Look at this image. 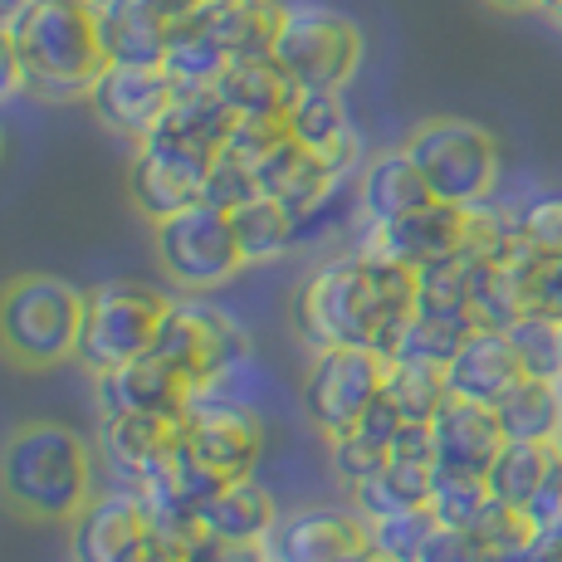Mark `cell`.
<instances>
[{"label": "cell", "mask_w": 562, "mask_h": 562, "mask_svg": "<svg viewBox=\"0 0 562 562\" xmlns=\"http://www.w3.org/2000/svg\"><path fill=\"white\" fill-rule=\"evenodd\" d=\"M411 308L416 269L386 255L348 250L304 279L294 294V328L308 348H372L392 358Z\"/></svg>", "instance_id": "cell-1"}, {"label": "cell", "mask_w": 562, "mask_h": 562, "mask_svg": "<svg viewBox=\"0 0 562 562\" xmlns=\"http://www.w3.org/2000/svg\"><path fill=\"white\" fill-rule=\"evenodd\" d=\"M25 64V93L40 103H89L93 79L108 69L99 10L89 0H30L10 30Z\"/></svg>", "instance_id": "cell-2"}, {"label": "cell", "mask_w": 562, "mask_h": 562, "mask_svg": "<svg viewBox=\"0 0 562 562\" xmlns=\"http://www.w3.org/2000/svg\"><path fill=\"white\" fill-rule=\"evenodd\" d=\"M0 494L35 524H69L99 494L93 450L54 420L20 426L0 450Z\"/></svg>", "instance_id": "cell-3"}, {"label": "cell", "mask_w": 562, "mask_h": 562, "mask_svg": "<svg viewBox=\"0 0 562 562\" xmlns=\"http://www.w3.org/2000/svg\"><path fill=\"white\" fill-rule=\"evenodd\" d=\"M259 460H265V411L245 406L221 386H196L181 416V440L171 450L177 480L205 504V494L221 490L225 480L255 474Z\"/></svg>", "instance_id": "cell-4"}, {"label": "cell", "mask_w": 562, "mask_h": 562, "mask_svg": "<svg viewBox=\"0 0 562 562\" xmlns=\"http://www.w3.org/2000/svg\"><path fill=\"white\" fill-rule=\"evenodd\" d=\"M83 289L54 274H20L0 289V352L15 367H59L79 348Z\"/></svg>", "instance_id": "cell-5"}, {"label": "cell", "mask_w": 562, "mask_h": 562, "mask_svg": "<svg viewBox=\"0 0 562 562\" xmlns=\"http://www.w3.org/2000/svg\"><path fill=\"white\" fill-rule=\"evenodd\" d=\"M406 153L426 177L430 196L450 205L490 201L499 187V143L490 127L470 123V117H426L411 127Z\"/></svg>", "instance_id": "cell-6"}, {"label": "cell", "mask_w": 562, "mask_h": 562, "mask_svg": "<svg viewBox=\"0 0 562 562\" xmlns=\"http://www.w3.org/2000/svg\"><path fill=\"white\" fill-rule=\"evenodd\" d=\"M153 250L167 279L187 294H215L245 269L231 211L211 201H191L187 211L153 221Z\"/></svg>", "instance_id": "cell-7"}, {"label": "cell", "mask_w": 562, "mask_h": 562, "mask_svg": "<svg viewBox=\"0 0 562 562\" xmlns=\"http://www.w3.org/2000/svg\"><path fill=\"white\" fill-rule=\"evenodd\" d=\"M167 308L171 299L153 284H137V279H108V284L83 289V323H79L74 362H83L99 376L108 367L147 352Z\"/></svg>", "instance_id": "cell-8"}, {"label": "cell", "mask_w": 562, "mask_h": 562, "mask_svg": "<svg viewBox=\"0 0 562 562\" xmlns=\"http://www.w3.org/2000/svg\"><path fill=\"white\" fill-rule=\"evenodd\" d=\"M269 54L299 89H348L362 64V30L333 5H284Z\"/></svg>", "instance_id": "cell-9"}, {"label": "cell", "mask_w": 562, "mask_h": 562, "mask_svg": "<svg viewBox=\"0 0 562 562\" xmlns=\"http://www.w3.org/2000/svg\"><path fill=\"white\" fill-rule=\"evenodd\" d=\"M153 352L167 367H177L191 386H205L231 367L250 362V338L225 308L205 304V299H171V308L157 323Z\"/></svg>", "instance_id": "cell-10"}, {"label": "cell", "mask_w": 562, "mask_h": 562, "mask_svg": "<svg viewBox=\"0 0 562 562\" xmlns=\"http://www.w3.org/2000/svg\"><path fill=\"white\" fill-rule=\"evenodd\" d=\"M386 358L372 348H313V362L299 386V402L313 430L342 436L362 420V411L382 396Z\"/></svg>", "instance_id": "cell-11"}, {"label": "cell", "mask_w": 562, "mask_h": 562, "mask_svg": "<svg viewBox=\"0 0 562 562\" xmlns=\"http://www.w3.org/2000/svg\"><path fill=\"white\" fill-rule=\"evenodd\" d=\"M177 89L181 83L171 79L161 64H108L89 89V108L108 133L143 143L161 117H167Z\"/></svg>", "instance_id": "cell-12"}, {"label": "cell", "mask_w": 562, "mask_h": 562, "mask_svg": "<svg viewBox=\"0 0 562 562\" xmlns=\"http://www.w3.org/2000/svg\"><path fill=\"white\" fill-rule=\"evenodd\" d=\"M153 553V528L143 518V504L127 484L93 494L69 518V558L74 562H143Z\"/></svg>", "instance_id": "cell-13"}, {"label": "cell", "mask_w": 562, "mask_h": 562, "mask_svg": "<svg viewBox=\"0 0 562 562\" xmlns=\"http://www.w3.org/2000/svg\"><path fill=\"white\" fill-rule=\"evenodd\" d=\"M205 167H211V157L191 153V147L143 137L133 167H127V196L147 221H167V215L187 211L191 201H201Z\"/></svg>", "instance_id": "cell-14"}, {"label": "cell", "mask_w": 562, "mask_h": 562, "mask_svg": "<svg viewBox=\"0 0 562 562\" xmlns=\"http://www.w3.org/2000/svg\"><path fill=\"white\" fill-rule=\"evenodd\" d=\"M358 250L367 255H386L406 269H426L436 259L464 250V205H450V201H426L416 211L396 215V221H382V225H362V240Z\"/></svg>", "instance_id": "cell-15"}, {"label": "cell", "mask_w": 562, "mask_h": 562, "mask_svg": "<svg viewBox=\"0 0 562 562\" xmlns=\"http://www.w3.org/2000/svg\"><path fill=\"white\" fill-rule=\"evenodd\" d=\"M191 392L196 386L177 367L161 362L153 348L93 376V396H99L103 416H187Z\"/></svg>", "instance_id": "cell-16"}, {"label": "cell", "mask_w": 562, "mask_h": 562, "mask_svg": "<svg viewBox=\"0 0 562 562\" xmlns=\"http://www.w3.org/2000/svg\"><path fill=\"white\" fill-rule=\"evenodd\" d=\"M289 133L304 147L313 161L333 171V177H352L362 161V137L348 117V103H342V89H299L294 108H289Z\"/></svg>", "instance_id": "cell-17"}, {"label": "cell", "mask_w": 562, "mask_h": 562, "mask_svg": "<svg viewBox=\"0 0 562 562\" xmlns=\"http://www.w3.org/2000/svg\"><path fill=\"white\" fill-rule=\"evenodd\" d=\"M367 548V518L358 509H299L279 518L269 533V553L274 562H348Z\"/></svg>", "instance_id": "cell-18"}, {"label": "cell", "mask_w": 562, "mask_h": 562, "mask_svg": "<svg viewBox=\"0 0 562 562\" xmlns=\"http://www.w3.org/2000/svg\"><path fill=\"white\" fill-rule=\"evenodd\" d=\"M430 440H436L440 470L484 474L494 464V456L504 450V426H499V416H494V406L450 396V402L430 416Z\"/></svg>", "instance_id": "cell-19"}, {"label": "cell", "mask_w": 562, "mask_h": 562, "mask_svg": "<svg viewBox=\"0 0 562 562\" xmlns=\"http://www.w3.org/2000/svg\"><path fill=\"white\" fill-rule=\"evenodd\" d=\"M524 362H518L509 333L499 328H480L470 342L456 352V362L446 367V382L450 396H464V402H484V406H499L504 396L524 382Z\"/></svg>", "instance_id": "cell-20"}, {"label": "cell", "mask_w": 562, "mask_h": 562, "mask_svg": "<svg viewBox=\"0 0 562 562\" xmlns=\"http://www.w3.org/2000/svg\"><path fill=\"white\" fill-rule=\"evenodd\" d=\"M181 440V416H103L99 450L113 464L117 484L143 480L147 470L171 460Z\"/></svg>", "instance_id": "cell-21"}, {"label": "cell", "mask_w": 562, "mask_h": 562, "mask_svg": "<svg viewBox=\"0 0 562 562\" xmlns=\"http://www.w3.org/2000/svg\"><path fill=\"white\" fill-rule=\"evenodd\" d=\"M127 490L143 504V518H147V528H153V548H181V553H187L201 538V499L177 480L171 460L147 470L143 480H133Z\"/></svg>", "instance_id": "cell-22"}, {"label": "cell", "mask_w": 562, "mask_h": 562, "mask_svg": "<svg viewBox=\"0 0 562 562\" xmlns=\"http://www.w3.org/2000/svg\"><path fill=\"white\" fill-rule=\"evenodd\" d=\"M426 201H436V196H430L426 177H420V167L411 161L406 147L372 157L358 171V221L362 225L396 221V215L416 211V205H426Z\"/></svg>", "instance_id": "cell-23"}, {"label": "cell", "mask_w": 562, "mask_h": 562, "mask_svg": "<svg viewBox=\"0 0 562 562\" xmlns=\"http://www.w3.org/2000/svg\"><path fill=\"white\" fill-rule=\"evenodd\" d=\"M274 528H279L274 494H269L265 480H255V474L225 480L221 490H211V494H205V504H201V533L269 543V533H274Z\"/></svg>", "instance_id": "cell-24"}, {"label": "cell", "mask_w": 562, "mask_h": 562, "mask_svg": "<svg viewBox=\"0 0 562 562\" xmlns=\"http://www.w3.org/2000/svg\"><path fill=\"white\" fill-rule=\"evenodd\" d=\"M215 93L231 103L235 117H289L299 83L279 69L274 54H250V59L225 64V74L215 79Z\"/></svg>", "instance_id": "cell-25"}, {"label": "cell", "mask_w": 562, "mask_h": 562, "mask_svg": "<svg viewBox=\"0 0 562 562\" xmlns=\"http://www.w3.org/2000/svg\"><path fill=\"white\" fill-rule=\"evenodd\" d=\"M231 127H235L231 103L215 93V83H201V89H177L167 117H161L147 137H161V143H177L201 157H215L225 147V137H231Z\"/></svg>", "instance_id": "cell-26"}, {"label": "cell", "mask_w": 562, "mask_h": 562, "mask_svg": "<svg viewBox=\"0 0 562 562\" xmlns=\"http://www.w3.org/2000/svg\"><path fill=\"white\" fill-rule=\"evenodd\" d=\"M99 35L108 64H161L171 40V15H161L147 0H127V5L99 10Z\"/></svg>", "instance_id": "cell-27"}, {"label": "cell", "mask_w": 562, "mask_h": 562, "mask_svg": "<svg viewBox=\"0 0 562 562\" xmlns=\"http://www.w3.org/2000/svg\"><path fill=\"white\" fill-rule=\"evenodd\" d=\"M191 15L221 40V49L231 54V59H250V54L274 49L284 5H279V0H235V5H201V10H191Z\"/></svg>", "instance_id": "cell-28"}, {"label": "cell", "mask_w": 562, "mask_h": 562, "mask_svg": "<svg viewBox=\"0 0 562 562\" xmlns=\"http://www.w3.org/2000/svg\"><path fill=\"white\" fill-rule=\"evenodd\" d=\"M504 440H543L553 446L562 430V376H524L499 406Z\"/></svg>", "instance_id": "cell-29"}, {"label": "cell", "mask_w": 562, "mask_h": 562, "mask_svg": "<svg viewBox=\"0 0 562 562\" xmlns=\"http://www.w3.org/2000/svg\"><path fill=\"white\" fill-rule=\"evenodd\" d=\"M430 470L436 464H420V460H386L376 474L352 484V509L362 518H386V514H402V509H420L430 499Z\"/></svg>", "instance_id": "cell-30"}, {"label": "cell", "mask_w": 562, "mask_h": 562, "mask_svg": "<svg viewBox=\"0 0 562 562\" xmlns=\"http://www.w3.org/2000/svg\"><path fill=\"white\" fill-rule=\"evenodd\" d=\"M231 225H235V240H240V255L245 265H269V259L289 255L299 245V221L279 196H250L245 205L231 211Z\"/></svg>", "instance_id": "cell-31"}, {"label": "cell", "mask_w": 562, "mask_h": 562, "mask_svg": "<svg viewBox=\"0 0 562 562\" xmlns=\"http://www.w3.org/2000/svg\"><path fill=\"white\" fill-rule=\"evenodd\" d=\"M553 446H543V440H504V450L494 456V464L484 470V480H490V494L504 504H514V509H528L533 504V494L543 490V480L553 474Z\"/></svg>", "instance_id": "cell-32"}, {"label": "cell", "mask_w": 562, "mask_h": 562, "mask_svg": "<svg viewBox=\"0 0 562 562\" xmlns=\"http://www.w3.org/2000/svg\"><path fill=\"white\" fill-rule=\"evenodd\" d=\"M480 333V323L470 313H430V308H411L402 338H396L392 358H411V362H436L450 367L456 352Z\"/></svg>", "instance_id": "cell-33"}, {"label": "cell", "mask_w": 562, "mask_h": 562, "mask_svg": "<svg viewBox=\"0 0 562 562\" xmlns=\"http://www.w3.org/2000/svg\"><path fill=\"white\" fill-rule=\"evenodd\" d=\"M484 269H490V259L474 255L470 245L446 259H436V265H426L416 274V308H430V313H470L474 304V289H480Z\"/></svg>", "instance_id": "cell-34"}, {"label": "cell", "mask_w": 562, "mask_h": 562, "mask_svg": "<svg viewBox=\"0 0 562 562\" xmlns=\"http://www.w3.org/2000/svg\"><path fill=\"white\" fill-rule=\"evenodd\" d=\"M225 64H231V54L221 49V40H215L196 15H187V20H177V25H171L167 59H161V69H167L171 79L181 83V89H201V83H215V79L225 74Z\"/></svg>", "instance_id": "cell-35"}, {"label": "cell", "mask_w": 562, "mask_h": 562, "mask_svg": "<svg viewBox=\"0 0 562 562\" xmlns=\"http://www.w3.org/2000/svg\"><path fill=\"white\" fill-rule=\"evenodd\" d=\"M382 396L402 411V420H430L450 402L446 367L436 362H411V358H386V382Z\"/></svg>", "instance_id": "cell-36"}, {"label": "cell", "mask_w": 562, "mask_h": 562, "mask_svg": "<svg viewBox=\"0 0 562 562\" xmlns=\"http://www.w3.org/2000/svg\"><path fill=\"white\" fill-rule=\"evenodd\" d=\"M430 514L440 528H470L480 509L490 504V480L484 474H464V470H430Z\"/></svg>", "instance_id": "cell-37"}, {"label": "cell", "mask_w": 562, "mask_h": 562, "mask_svg": "<svg viewBox=\"0 0 562 562\" xmlns=\"http://www.w3.org/2000/svg\"><path fill=\"white\" fill-rule=\"evenodd\" d=\"M470 533L480 538L484 553H490L494 562H518L524 558V548L533 543L538 524L524 509H514V504H504V499H494L490 494V504H484L480 518L470 524Z\"/></svg>", "instance_id": "cell-38"}, {"label": "cell", "mask_w": 562, "mask_h": 562, "mask_svg": "<svg viewBox=\"0 0 562 562\" xmlns=\"http://www.w3.org/2000/svg\"><path fill=\"white\" fill-rule=\"evenodd\" d=\"M436 528L440 524H436V514H430V504H420V509L367 518V543H372L386 562H406V558H416L420 548L430 543V533H436Z\"/></svg>", "instance_id": "cell-39"}, {"label": "cell", "mask_w": 562, "mask_h": 562, "mask_svg": "<svg viewBox=\"0 0 562 562\" xmlns=\"http://www.w3.org/2000/svg\"><path fill=\"white\" fill-rule=\"evenodd\" d=\"M504 333H509L528 376H562V323L543 318V313H524Z\"/></svg>", "instance_id": "cell-40"}, {"label": "cell", "mask_w": 562, "mask_h": 562, "mask_svg": "<svg viewBox=\"0 0 562 562\" xmlns=\"http://www.w3.org/2000/svg\"><path fill=\"white\" fill-rule=\"evenodd\" d=\"M250 196H259V181L255 171L245 167L240 157H231L221 147V153L211 157V167H205V187H201V201L221 205V211H235V205H245Z\"/></svg>", "instance_id": "cell-41"}, {"label": "cell", "mask_w": 562, "mask_h": 562, "mask_svg": "<svg viewBox=\"0 0 562 562\" xmlns=\"http://www.w3.org/2000/svg\"><path fill=\"white\" fill-rule=\"evenodd\" d=\"M328 460H333V474H338V480L352 490L358 480H367V474L382 470V464L392 460V450L376 446L372 436H362V430L352 426V430H342V436L328 440Z\"/></svg>", "instance_id": "cell-42"}, {"label": "cell", "mask_w": 562, "mask_h": 562, "mask_svg": "<svg viewBox=\"0 0 562 562\" xmlns=\"http://www.w3.org/2000/svg\"><path fill=\"white\" fill-rule=\"evenodd\" d=\"M518 231L538 250L562 255V196H533L528 205H518Z\"/></svg>", "instance_id": "cell-43"}, {"label": "cell", "mask_w": 562, "mask_h": 562, "mask_svg": "<svg viewBox=\"0 0 562 562\" xmlns=\"http://www.w3.org/2000/svg\"><path fill=\"white\" fill-rule=\"evenodd\" d=\"M416 562H494V558L484 553V543L470 528H436L430 543L416 553Z\"/></svg>", "instance_id": "cell-44"}, {"label": "cell", "mask_w": 562, "mask_h": 562, "mask_svg": "<svg viewBox=\"0 0 562 562\" xmlns=\"http://www.w3.org/2000/svg\"><path fill=\"white\" fill-rule=\"evenodd\" d=\"M191 562H274L269 543H250V538H215L201 533L196 543L187 548Z\"/></svg>", "instance_id": "cell-45"}, {"label": "cell", "mask_w": 562, "mask_h": 562, "mask_svg": "<svg viewBox=\"0 0 562 562\" xmlns=\"http://www.w3.org/2000/svg\"><path fill=\"white\" fill-rule=\"evenodd\" d=\"M25 93V64H20V49H15V35L0 30V103L20 99Z\"/></svg>", "instance_id": "cell-46"}, {"label": "cell", "mask_w": 562, "mask_h": 562, "mask_svg": "<svg viewBox=\"0 0 562 562\" xmlns=\"http://www.w3.org/2000/svg\"><path fill=\"white\" fill-rule=\"evenodd\" d=\"M518 562H562V518L558 524H543L533 533V543L524 548V558Z\"/></svg>", "instance_id": "cell-47"}, {"label": "cell", "mask_w": 562, "mask_h": 562, "mask_svg": "<svg viewBox=\"0 0 562 562\" xmlns=\"http://www.w3.org/2000/svg\"><path fill=\"white\" fill-rule=\"evenodd\" d=\"M25 10H30V0H0V30L10 35V30L20 25V15H25Z\"/></svg>", "instance_id": "cell-48"}, {"label": "cell", "mask_w": 562, "mask_h": 562, "mask_svg": "<svg viewBox=\"0 0 562 562\" xmlns=\"http://www.w3.org/2000/svg\"><path fill=\"white\" fill-rule=\"evenodd\" d=\"M147 5H157L161 15H171V25H177L181 15H191V10H196V0H147Z\"/></svg>", "instance_id": "cell-49"}, {"label": "cell", "mask_w": 562, "mask_h": 562, "mask_svg": "<svg viewBox=\"0 0 562 562\" xmlns=\"http://www.w3.org/2000/svg\"><path fill=\"white\" fill-rule=\"evenodd\" d=\"M494 10H509V15H524V10H538V0H484Z\"/></svg>", "instance_id": "cell-50"}, {"label": "cell", "mask_w": 562, "mask_h": 562, "mask_svg": "<svg viewBox=\"0 0 562 562\" xmlns=\"http://www.w3.org/2000/svg\"><path fill=\"white\" fill-rule=\"evenodd\" d=\"M143 562H191V558L181 553V548H153V553H147Z\"/></svg>", "instance_id": "cell-51"}, {"label": "cell", "mask_w": 562, "mask_h": 562, "mask_svg": "<svg viewBox=\"0 0 562 562\" xmlns=\"http://www.w3.org/2000/svg\"><path fill=\"white\" fill-rule=\"evenodd\" d=\"M538 10H543L548 20H553V25L562 30V0H538Z\"/></svg>", "instance_id": "cell-52"}, {"label": "cell", "mask_w": 562, "mask_h": 562, "mask_svg": "<svg viewBox=\"0 0 562 562\" xmlns=\"http://www.w3.org/2000/svg\"><path fill=\"white\" fill-rule=\"evenodd\" d=\"M348 562H386V558H382V553H376V548H372V543H367V548H362V553H358V558H348Z\"/></svg>", "instance_id": "cell-53"}, {"label": "cell", "mask_w": 562, "mask_h": 562, "mask_svg": "<svg viewBox=\"0 0 562 562\" xmlns=\"http://www.w3.org/2000/svg\"><path fill=\"white\" fill-rule=\"evenodd\" d=\"M93 10H113V5H127V0H89Z\"/></svg>", "instance_id": "cell-54"}, {"label": "cell", "mask_w": 562, "mask_h": 562, "mask_svg": "<svg viewBox=\"0 0 562 562\" xmlns=\"http://www.w3.org/2000/svg\"><path fill=\"white\" fill-rule=\"evenodd\" d=\"M201 5H235V0H196V10H201Z\"/></svg>", "instance_id": "cell-55"}, {"label": "cell", "mask_w": 562, "mask_h": 562, "mask_svg": "<svg viewBox=\"0 0 562 562\" xmlns=\"http://www.w3.org/2000/svg\"><path fill=\"white\" fill-rule=\"evenodd\" d=\"M553 456H558V464H562V430H558V440H553Z\"/></svg>", "instance_id": "cell-56"}, {"label": "cell", "mask_w": 562, "mask_h": 562, "mask_svg": "<svg viewBox=\"0 0 562 562\" xmlns=\"http://www.w3.org/2000/svg\"><path fill=\"white\" fill-rule=\"evenodd\" d=\"M406 562H416V558H406Z\"/></svg>", "instance_id": "cell-57"}]
</instances>
